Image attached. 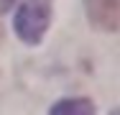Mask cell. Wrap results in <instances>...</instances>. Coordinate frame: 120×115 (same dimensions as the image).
Masks as SVG:
<instances>
[{
    "label": "cell",
    "instance_id": "1",
    "mask_svg": "<svg viewBox=\"0 0 120 115\" xmlns=\"http://www.w3.org/2000/svg\"><path fill=\"white\" fill-rule=\"evenodd\" d=\"M51 3L54 0H26L15 10V18H13L15 33L28 46L41 44L49 23H51Z\"/></svg>",
    "mask_w": 120,
    "mask_h": 115
},
{
    "label": "cell",
    "instance_id": "4",
    "mask_svg": "<svg viewBox=\"0 0 120 115\" xmlns=\"http://www.w3.org/2000/svg\"><path fill=\"white\" fill-rule=\"evenodd\" d=\"M0 36H3V33H0Z\"/></svg>",
    "mask_w": 120,
    "mask_h": 115
},
{
    "label": "cell",
    "instance_id": "2",
    "mask_svg": "<svg viewBox=\"0 0 120 115\" xmlns=\"http://www.w3.org/2000/svg\"><path fill=\"white\" fill-rule=\"evenodd\" d=\"M87 18L100 31H118L120 26V0H84Z\"/></svg>",
    "mask_w": 120,
    "mask_h": 115
},
{
    "label": "cell",
    "instance_id": "3",
    "mask_svg": "<svg viewBox=\"0 0 120 115\" xmlns=\"http://www.w3.org/2000/svg\"><path fill=\"white\" fill-rule=\"evenodd\" d=\"M49 115H95V102L87 97H64L54 102Z\"/></svg>",
    "mask_w": 120,
    "mask_h": 115
}]
</instances>
